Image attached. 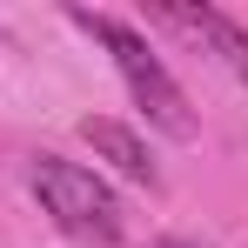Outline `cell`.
<instances>
[{"label":"cell","instance_id":"3","mask_svg":"<svg viewBox=\"0 0 248 248\" xmlns=\"http://www.w3.org/2000/svg\"><path fill=\"white\" fill-rule=\"evenodd\" d=\"M81 141L94 148V155H101V161H114L127 181H148V188H155V155H148V141H141V134H134L127 121L87 114V121H81Z\"/></svg>","mask_w":248,"mask_h":248},{"label":"cell","instance_id":"5","mask_svg":"<svg viewBox=\"0 0 248 248\" xmlns=\"http://www.w3.org/2000/svg\"><path fill=\"white\" fill-rule=\"evenodd\" d=\"M155 248H202V242H155Z\"/></svg>","mask_w":248,"mask_h":248},{"label":"cell","instance_id":"2","mask_svg":"<svg viewBox=\"0 0 248 248\" xmlns=\"http://www.w3.org/2000/svg\"><path fill=\"white\" fill-rule=\"evenodd\" d=\"M34 195L41 208L81 242H121V202L114 188L81 161H61V155H41L34 161Z\"/></svg>","mask_w":248,"mask_h":248},{"label":"cell","instance_id":"1","mask_svg":"<svg viewBox=\"0 0 248 248\" xmlns=\"http://www.w3.org/2000/svg\"><path fill=\"white\" fill-rule=\"evenodd\" d=\"M74 27H87L94 41L114 54V67H121L127 94H134V108H148V121L161 127V134H174V141H188L195 134V114H188V94L174 87V74H168L161 61H155V47L141 41L127 20H114V14H87V7H74Z\"/></svg>","mask_w":248,"mask_h":248},{"label":"cell","instance_id":"4","mask_svg":"<svg viewBox=\"0 0 248 248\" xmlns=\"http://www.w3.org/2000/svg\"><path fill=\"white\" fill-rule=\"evenodd\" d=\"M161 20L188 27V34H202V41H208V47H215V54H221V61L248 81V34L221 14V7H161Z\"/></svg>","mask_w":248,"mask_h":248}]
</instances>
